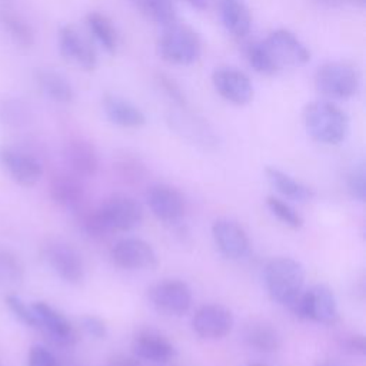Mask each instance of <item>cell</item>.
<instances>
[{"label": "cell", "instance_id": "cell-1", "mask_svg": "<svg viewBox=\"0 0 366 366\" xmlns=\"http://www.w3.org/2000/svg\"><path fill=\"white\" fill-rule=\"evenodd\" d=\"M143 220L137 200L126 194H113L83 217V229L92 237H103L112 232H129Z\"/></svg>", "mask_w": 366, "mask_h": 366}, {"label": "cell", "instance_id": "cell-2", "mask_svg": "<svg viewBox=\"0 0 366 366\" xmlns=\"http://www.w3.org/2000/svg\"><path fill=\"white\" fill-rule=\"evenodd\" d=\"M302 119L307 134L322 144H339L346 139L349 132L347 114L329 100L307 103L303 109Z\"/></svg>", "mask_w": 366, "mask_h": 366}, {"label": "cell", "instance_id": "cell-3", "mask_svg": "<svg viewBox=\"0 0 366 366\" xmlns=\"http://www.w3.org/2000/svg\"><path fill=\"white\" fill-rule=\"evenodd\" d=\"M305 277V267L292 257H274L263 270L267 293L274 302L287 307L303 292Z\"/></svg>", "mask_w": 366, "mask_h": 366}, {"label": "cell", "instance_id": "cell-4", "mask_svg": "<svg viewBox=\"0 0 366 366\" xmlns=\"http://www.w3.org/2000/svg\"><path fill=\"white\" fill-rule=\"evenodd\" d=\"M157 53L167 63L189 66L199 60L202 41L199 34L189 26L173 23L164 27L159 37Z\"/></svg>", "mask_w": 366, "mask_h": 366}, {"label": "cell", "instance_id": "cell-5", "mask_svg": "<svg viewBox=\"0 0 366 366\" xmlns=\"http://www.w3.org/2000/svg\"><path fill=\"white\" fill-rule=\"evenodd\" d=\"M313 81L322 96L346 100L359 92L360 73L347 61H327L317 67Z\"/></svg>", "mask_w": 366, "mask_h": 366}, {"label": "cell", "instance_id": "cell-6", "mask_svg": "<svg viewBox=\"0 0 366 366\" xmlns=\"http://www.w3.org/2000/svg\"><path fill=\"white\" fill-rule=\"evenodd\" d=\"M289 307L302 319L325 325H333L339 319L336 297L326 285H315L302 292Z\"/></svg>", "mask_w": 366, "mask_h": 366}, {"label": "cell", "instance_id": "cell-7", "mask_svg": "<svg viewBox=\"0 0 366 366\" xmlns=\"http://www.w3.org/2000/svg\"><path fill=\"white\" fill-rule=\"evenodd\" d=\"M43 256L53 272L67 283L77 285L84 277V264L80 253L69 243L57 239L43 246Z\"/></svg>", "mask_w": 366, "mask_h": 366}, {"label": "cell", "instance_id": "cell-8", "mask_svg": "<svg viewBox=\"0 0 366 366\" xmlns=\"http://www.w3.org/2000/svg\"><path fill=\"white\" fill-rule=\"evenodd\" d=\"M149 300L160 313L180 316L192 306V290L182 280L167 279L149 289Z\"/></svg>", "mask_w": 366, "mask_h": 366}, {"label": "cell", "instance_id": "cell-9", "mask_svg": "<svg viewBox=\"0 0 366 366\" xmlns=\"http://www.w3.org/2000/svg\"><path fill=\"white\" fill-rule=\"evenodd\" d=\"M263 43L266 44L279 69L285 66L300 67L310 60L309 49L295 33L286 29H277L272 31Z\"/></svg>", "mask_w": 366, "mask_h": 366}, {"label": "cell", "instance_id": "cell-10", "mask_svg": "<svg viewBox=\"0 0 366 366\" xmlns=\"http://www.w3.org/2000/svg\"><path fill=\"white\" fill-rule=\"evenodd\" d=\"M212 84L226 102L244 106L253 99V84L246 73L234 67H217L212 73Z\"/></svg>", "mask_w": 366, "mask_h": 366}, {"label": "cell", "instance_id": "cell-11", "mask_svg": "<svg viewBox=\"0 0 366 366\" xmlns=\"http://www.w3.org/2000/svg\"><path fill=\"white\" fill-rule=\"evenodd\" d=\"M110 256L116 266L127 270H150L157 266V256L153 247L137 237L119 240L113 246Z\"/></svg>", "mask_w": 366, "mask_h": 366}, {"label": "cell", "instance_id": "cell-12", "mask_svg": "<svg viewBox=\"0 0 366 366\" xmlns=\"http://www.w3.org/2000/svg\"><path fill=\"white\" fill-rule=\"evenodd\" d=\"M0 164L16 183L24 187L34 186L43 174V167L34 156L10 146L0 147Z\"/></svg>", "mask_w": 366, "mask_h": 366}, {"label": "cell", "instance_id": "cell-13", "mask_svg": "<svg viewBox=\"0 0 366 366\" xmlns=\"http://www.w3.org/2000/svg\"><path fill=\"white\" fill-rule=\"evenodd\" d=\"M233 326L232 312L222 305H204L192 319V327L197 336L207 340L223 339Z\"/></svg>", "mask_w": 366, "mask_h": 366}, {"label": "cell", "instance_id": "cell-14", "mask_svg": "<svg viewBox=\"0 0 366 366\" xmlns=\"http://www.w3.org/2000/svg\"><path fill=\"white\" fill-rule=\"evenodd\" d=\"M212 236L219 252L230 260L243 259L250 247L246 230L234 220L217 219L212 226Z\"/></svg>", "mask_w": 366, "mask_h": 366}, {"label": "cell", "instance_id": "cell-15", "mask_svg": "<svg viewBox=\"0 0 366 366\" xmlns=\"http://www.w3.org/2000/svg\"><path fill=\"white\" fill-rule=\"evenodd\" d=\"M146 200L152 213L162 222L174 223L184 214V197L170 184H153L146 193Z\"/></svg>", "mask_w": 366, "mask_h": 366}, {"label": "cell", "instance_id": "cell-16", "mask_svg": "<svg viewBox=\"0 0 366 366\" xmlns=\"http://www.w3.org/2000/svg\"><path fill=\"white\" fill-rule=\"evenodd\" d=\"M59 50L64 59L74 61L83 70L92 71L97 66V54L94 47L73 26L66 24L60 27Z\"/></svg>", "mask_w": 366, "mask_h": 366}, {"label": "cell", "instance_id": "cell-17", "mask_svg": "<svg viewBox=\"0 0 366 366\" xmlns=\"http://www.w3.org/2000/svg\"><path fill=\"white\" fill-rule=\"evenodd\" d=\"M31 309L39 322V330H43L50 340L59 346H71L76 343V333L69 320L46 302H34Z\"/></svg>", "mask_w": 366, "mask_h": 366}, {"label": "cell", "instance_id": "cell-18", "mask_svg": "<svg viewBox=\"0 0 366 366\" xmlns=\"http://www.w3.org/2000/svg\"><path fill=\"white\" fill-rule=\"evenodd\" d=\"M64 160L77 177H93L99 170V156L93 143L84 137H71L64 144Z\"/></svg>", "mask_w": 366, "mask_h": 366}, {"label": "cell", "instance_id": "cell-19", "mask_svg": "<svg viewBox=\"0 0 366 366\" xmlns=\"http://www.w3.org/2000/svg\"><path fill=\"white\" fill-rule=\"evenodd\" d=\"M169 124L179 133L182 137L190 140L192 143L209 146L214 143V134L207 123L197 117L196 114L190 113L186 107H177V110L170 112L169 114Z\"/></svg>", "mask_w": 366, "mask_h": 366}, {"label": "cell", "instance_id": "cell-20", "mask_svg": "<svg viewBox=\"0 0 366 366\" xmlns=\"http://www.w3.org/2000/svg\"><path fill=\"white\" fill-rule=\"evenodd\" d=\"M103 112L110 123L124 129H137L146 124L144 113L122 96L106 93L102 99Z\"/></svg>", "mask_w": 366, "mask_h": 366}, {"label": "cell", "instance_id": "cell-21", "mask_svg": "<svg viewBox=\"0 0 366 366\" xmlns=\"http://www.w3.org/2000/svg\"><path fill=\"white\" fill-rule=\"evenodd\" d=\"M133 353L143 360L164 363L170 360L176 350L167 337L154 330H140L132 343Z\"/></svg>", "mask_w": 366, "mask_h": 366}, {"label": "cell", "instance_id": "cell-22", "mask_svg": "<svg viewBox=\"0 0 366 366\" xmlns=\"http://www.w3.org/2000/svg\"><path fill=\"white\" fill-rule=\"evenodd\" d=\"M49 193L56 204L71 212L79 210L84 200V189L76 174H54L49 183Z\"/></svg>", "mask_w": 366, "mask_h": 366}, {"label": "cell", "instance_id": "cell-23", "mask_svg": "<svg viewBox=\"0 0 366 366\" xmlns=\"http://www.w3.org/2000/svg\"><path fill=\"white\" fill-rule=\"evenodd\" d=\"M220 19L234 37H244L252 27V13L246 0H220Z\"/></svg>", "mask_w": 366, "mask_h": 366}, {"label": "cell", "instance_id": "cell-24", "mask_svg": "<svg viewBox=\"0 0 366 366\" xmlns=\"http://www.w3.org/2000/svg\"><path fill=\"white\" fill-rule=\"evenodd\" d=\"M34 81L44 96L57 103H71L74 100L73 86L59 71L37 69L34 71Z\"/></svg>", "mask_w": 366, "mask_h": 366}, {"label": "cell", "instance_id": "cell-25", "mask_svg": "<svg viewBox=\"0 0 366 366\" xmlns=\"http://www.w3.org/2000/svg\"><path fill=\"white\" fill-rule=\"evenodd\" d=\"M244 342L259 352H276L282 346L279 330L266 320H252L243 329Z\"/></svg>", "mask_w": 366, "mask_h": 366}, {"label": "cell", "instance_id": "cell-26", "mask_svg": "<svg viewBox=\"0 0 366 366\" xmlns=\"http://www.w3.org/2000/svg\"><path fill=\"white\" fill-rule=\"evenodd\" d=\"M264 174H266L269 184L277 193H280L282 196H285L290 200L309 202L315 196L313 189H310L309 186H306L302 182H297L296 179H293L292 176H289L287 173H285L283 170H280L277 167L267 166L264 169Z\"/></svg>", "mask_w": 366, "mask_h": 366}, {"label": "cell", "instance_id": "cell-27", "mask_svg": "<svg viewBox=\"0 0 366 366\" xmlns=\"http://www.w3.org/2000/svg\"><path fill=\"white\" fill-rule=\"evenodd\" d=\"M0 24L19 46L30 47L34 43V33L30 24L4 3L0 4Z\"/></svg>", "mask_w": 366, "mask_h": 366}, {"label": "cell", "instance_id": "cell-28", "mask_svg": "<svg viewBox=\"0 0 366 366\" xmlns=\"http://www.w3.org/2000/svg\"><path fill=\"white\" fill-rule=\"evenodd\" d=\"M86 23L90 33L106 50V53L116 54L119 46V36L110 19L99 11H90L86 16Z\"/></svg>", "mask_w": 366, "mask_h": 366}, {"label": "cell", "instance_id": "cell-29", "mask_svg": "<svg viewBox=\"0 0 366 366\" xmlns=\"http://www.w3.org/2000/svg\"><path fill=\"white\" fill-rule=\"evenodd\" d=\"M137 10L149 20L164 27L177 23L176 7L172 0H132Z\"/></svg>", "mask_w": 366, "mask_h": 366}, {"label": "cell", "instance_id": "cell-30", "mask_svg": "<svg viewBox=\"0 0 366 366\" xmlns=\"http://www.w3.org/2000/svg\"><path fill=\"white\" fill-rule=\"evenodd\" d=\"M246 59L250 67L263 76H273L280 70L263 41L249 44L246 49Z\"/></svg>", "mask_w": 366, "mask_h": 366}, {"label": "cell", "instance_id": "cell-31", "mask_svg": "<svg viewBox=\"0 0 366 366\" xmlns=\"http://www.w3.org/2000/svg\"><path fill=\"white\" fill-rule=\"evenodd\" d=\"M114 170L117 173V176L129 183V184H133V183H139L140 180L144 179L146 176V167H144V163L130 154V153H122L119 154L116 159H114Z\"/></svg>", "mask_w": 366, "mask_h": 366}, {"label": "cell", "instance_id": "cell-32", "mask_svg": "<svg viewBox=\"0 0 366 366\" xmlns=\"http://www.w3.org/2000/svg\"><path fill=\"white\" fill-rule=\"evenodd\" d=\"M266 206L270 210V213L277 217L282 223H285L290 229H300L303 226V217L286 202H283L279 197L274 196H267L266 197Z\"/></svg>", "mask_w": 366, "mask_h": 366}, {"label": "cell", "instance_id": "cell-33", "mask_svg": "<svg viewBox=\"0 0 366 366\" xmlns=\"http://www.w3.org/2000/svg\"><path fill=\"white\" fill-rule=\"evenodd\" d=\"M0 277L19 283L24 277V266L19 256L7 247H0Z\"/></svg>", "mask_w": 366, "mask_h": 366}, {"label": "cell", "instance_id": "cell-34", "mask_svg": "<svg viewBox=\"0 0 366 366\" xmlns=\"http://www.w3.org/2000/svg\"><path fill=\"white\" fill-rule=\"evenodd\" d=\"M6 305L10 309V312L26 326L33 327V329H39V322L37 317L31 309V306H27L19 296L14 295H9L6 296Z\"/></svg>", "mask_w": 366, "mask_h": 366}, {"label": "cell", "instance_id": "cell-35", "mask_svg": "<svg viewBox=\"0 0 366 366\" xmlns=\"http://www.w3.org/2000/svg\"><path fill=\"white\" fill-rule=\"evenodd\" d=\"M346 187L350 196L359 202H365L366 197V172L363 163L356 164L346 177Z\"/></svg>", "mask_w": 366, "mask_h": 366}, {"label": "cell", "instance_id": "cell-36", "mask_svg": "<svg viewBox=\"0 0 366 366\" xmlns=\"http://www.w3.org/2000/svg\"><path fill=\"white\" fill-rule=\"evenodd\" d=\"M156 81L159 87L163 90V93L169 97L170 102H173L174 106L177 107H186L187 106V99L182 87L174 81V79L169 77L164 73H157L156 74Z\"/></svg>", "mask_w": 366, "mask_h": 366}, {"label": "cell", "instance_id": "cell-37", "mask_svg": "<svg viewBox=\"0 0 366 366\" xmlns=\"http://www.w3.org/2000/svg\"><path fill=\"white\" fill-rule=\"evenodd\" d=\"M27 366H57V359L47 347L33 345L29 352Z\"/></svg>", "mask_w": 366, "mask_h": 366}, {"label": "cell", "instance_id": "cell-38", "mask_svg": "<svg viewBox=\"0 0 366 366\" xmlns=\"http://www.w3.org/2000/svg\"><path fill=\"white\" fill-rule=\"evenodd\" d=\"M81 327L93 339H99L100 340V339H104L107 336V326L97 316L87 315V316L81 317Z\"/></svg>", "mask_w": 366, "mask_h": 366}, {"label": "cell", "instance_id": "cell-39", "mask_svg": "<svg viewBox=\"0 0 366 366\" xmlns=\"http://www.w3.org/2000/svg\"><path fill=\"white\" fill-rule=\"evenodd\" d=\"M340 346L345 352L356 356H363L366 353V343L363 335H346L342 337Z\"/></svg>", "mask_w": 366, "mask_h": 366}, {"label": "cell", "instance_id": "cell-40", "mask_svg": "<svg viewBox=\"0 0 366 366\" xmlns=\"http://www.w3.org/2000/svg\"><path fill=\"white\" fill-rule=\"evenodd\" d=\"M24 114H26V112L21 107H19L16 102H13V104L6 103L4 109L1 110V116L4 117V122L13 123V124H19Z\"/></svg>", "mask_w": 366, "mask_h": 366}, {"label": "cell", "instance_id": "cell-41", "mask_svg": "<svg viewBox=\"0 0 366 366\" xmlns=\"http://www.w3.org/2000/svg\"><path fill=\"white\" fill-rule=\"evenodd\" d=\"M106 366H140V365L133 357H129L124 355H114L113 357L109 359Z\"/></svg>", "mask_w": 366, "mask_h": 366}, {"label": "cell", "instance_id": "cell-42", "mask_svg": "<svg viewBox=\"0 0 366 366\" xmlns=\"http://www.w3.org/2000/svg\"><path fill=\"white\" fill-rule=\"evenodd\" d=\"M187 1L193 9H197V10H204L207 7V0H184Z\"/></svg>", "mask_w": 366, "mask_h": 366}, {"label": "cell", "instance_id": "cell-43", "mask_svg": "<svg viewBox=\"0 0 366 366\" xmlns=\"http://www.w3.org/2000/svg\"><path fill=\"white\" fill-rule=\"evenodd\" d=\"M315 366H342V365L332 359H323V360H319Z\"/></svg>", "mask_w": 366, "mask_h": 366}, {"label": "cell", "instance_id": "cell-44", "mask_svg": "<svg viewBox=\"0 0 366 366\" xmlns=\"http://www.w3.org/2000/svg\"><path fill=\"white\" fill-rule=\"evenodd\" d=\"M347 1L356 7H365V4H366V0H347Z\"/></svg>", "mask_w": 366, "mask_h": 366}, {"label": "cell", "instance_id": "cell-45", "mask_svg": "<svg viewBox=\"0 0 366 366\" xmlns=\"http://www.w3.org/2000/svg\"><path fill=\"white\" fill-rule=\"evenodd\" d=\"M246 366H267V365H264V363H259V362H250V363H247Z\"/></svg>", "mask_w": 366, "mask_h": 366}, {"label": "cell", "instance_id": "cell-46", "mask_svg": "<svg viewBox=\"0 0 366 366\" xmlns=\"http://www.w3.org/2000/svg\"><path fill=\"white\" fill-rule=\"evenodd\" d=\"M0 366H1V365H0Z\"/></svg>", "mask_w": 366, "mask_h": 366}]
</instances>
